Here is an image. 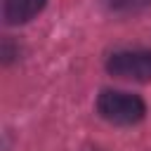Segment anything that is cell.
Here are the masks:
<instances>
[{
  "label": "cell",
  "mask_w": 151,
  "mask_h": 151,
  "mask_svg": "<svg viewBox=\"0 0 151 151\" xmlns=\"http://www.w3.org/2000/svg\"><path fill=\"white\" fill-rule=\"evenodd\" d=\"M97 113L113 125H137L146 116V104L139 94L123 90H101L97 97Z\"/></svg>",
  "instance_id": "1"
},
{
  "label": "cell",
  "mask_w": 151,
  "mask_h": 151,
  "mask_svg": "<svg viewBox=\"0 0 151 151\" xmlns=\"http://www.w3.org/2000/svg\"><path fill=\"white\" fill-rule=\"evenodd\" d=\"M111 12H137L151 5V0H101Z\"/></svg>",
  "instance_id": "4"
},
{
  "label": "cell",
  "mask_w": 151,
  "mask_h": 151,
  "mask_svg": "<svg viewBox=\"0 0 151 151\" xmlns=\"http://www.w3.org/2000/svg\"><path fill=\"white\" fill-rule=\"evenodd\" d=\"M106 71L116 78L151 83V50H116L106 59Z\"/></svg>",
  "instance_id": "2"
},
{
  "label": "cell",
  "mask_w": 151,
  "mask_h": 151,
  "mask_svg": "<svg viewBox=\"0 0 151 151\" xmlns=\"http://www.w3.org/2000/svg\"><path fill=\"white\" fill-rule=\"evenodd\" d=\"M47 0H5L2 5V17L9 26L28 24L45 9Z\"/></svg>",
  "instance_id": "3"
}]
</instances>
